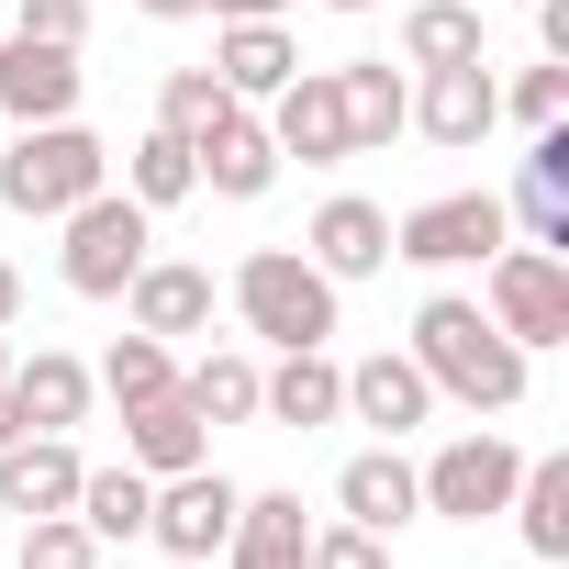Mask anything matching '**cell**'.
Instances as JSON below:
<instances>
[{
	"mask_svg": "<svg viewBox=\"0 0 569 569\" xmlns=\"http://www.w3.org/2000/svg\"><path fill=\"white\" fill-rule=\"evenodd\" d=\"M134 12H146V23H190V12H201V0H134Z\"/></svg>",
	"mask_w": 569,
	"mask_h": 569,
	"instance_id": "cell-37",
	"label": "cell"
},
{
	"mask_svg": "<svg viewBox=\"0 0 569 569\" xmlns=\"http://www.w3.org/2000/svg\"><path fill=\"white\" fill-rule=\"evenodd\" d=\"M90 190H112V146L68 112V123H23L12 157H0V212H23V223H57L79 212Z\"/></svg>",
	"mask_w": 569,
	"mask_h": 569,
	"instance_id": "cell-2",
	"label": "cell"
},
{
	"mask_svg": "<svg viewBox=\"0 0 569 569\" xmlns=\"http://www.w3.org/2000/svg\"><path fill=\"white\" fill-rule=\"evenodd\" d=\"M12 34H46V46H90V0H23Z\"/></svg>",
	"mask_w": 569,
	"mask_h": 569,
	"instance_id": "cell-34",
	"label": "cell"
},
{
	"mask_svg": "<svg viewBox=\"0 0 569 569\" xmlns=\"http://www.w3.org/2000/svg\"><path fill=\"white\" fill-rule=\"evenodd\" d=\"M12 569H101V536L79 513H23V558Z\"/></svg>",
	"mask_w": 569,
	"mask_h": 569,
	"instance_id": "cell-30",
	"label": "cell"
},
{
	"mask_svg": "<svg viewBox=\"0 0 569 569\" xmlns=\"http://www.w3.org/2000/svg\"><path fill=\"white\" fill-rule=\"evenodd\" d=\"M302 257L336 279V291H347V279H380V268H391V212H380V201H358V190H336V201L313 212Z\"/></svg>",
	"mask_w": 569,
	"mask_h": 569,
	"instance_id": "cell-13",
	"label": "cell"
},
{
	"mask_svg": "<svg viewBox=\"0 0 569 569\" xmlns=\"http://www.w3.org/2000/svg\"><path fill=\"white\" fill-rule=\"evenodd\" d=\"M12 413H23V436H68L90 413V358H68V347L12 358Z\"/></svg>",
	"mask_w": 569,
	"mask_h": 569,
	"instance_id": "cell-20",
	"label": "cell"
},
{
	"mask_svg": "<svg viewBox=\"0 0 569 569\" xmlns=\"http://www.w3.org/2000/svg\"><path fill=\"white\" fill-rule=\"evenodd\" d=\"M234 313L257 347H336V279L302 246H257L234 268Z\"/></svg>",
	"mask_w": 569,
	"mask_h": 569,
	"instance_id": "cell-3",
	"label": "cell"
},
{
	"mask_svg": "<svg viewBox=\"0 0 569 569\" xmlns=\"http://www.w3.org/2000/svg\"><path fill=\"white\" fill-rule=\"evenodd\" d=\"M12 313H23V268L0 257V336H12Z\"/></svg>",
	"mask_w": 569,
	"mask_h": 569,
	"instance_id": "cell-36",
	"label": "cell"
},
{
	"mask_svg": "<svg viewBox=\"0 0 569 569\" xmlns=\"http://www.w3.org/2000/svg\"><path fill=\"white\" fill-rule=\"evenodd\" d=\"M179 391H190L201 425H257V358H246V347H201V358L179 369Z\"/></svg>",
	"mask_w": 569,
	"mask_h": 569,
	"instance_id": "cell-25",
	"label": "cell"
},
{
	"mask_svg": "<svg viewBox=\"0 0 569 569\" xmlns=\"http://www.w3.org/2000/svg\"><path fill=\"white\" fill-rule=\"evenodd\" d=\"M502 112H513V123H525V134H547V123H558V112H569V68H525V79H513V90H502Z\"/></svg>",
	"mask_w": 569,
	"mask_h": 569,
	"instance_id": "cell-32",
	"label": "cell"
},
{
	"mask_svg": "<svg viewBox=\"0 0 569 569\" xmlns=\"http://www.w3.org/2000/svg\"><path fill=\"white\" fill-rule=\"evenodd\" d=\"M223 101H234V90H223L212 68H168V90H157V123H168V134H201Z\"/></svg>",
	"mask_w": 569,
	"mask_h": 569,
	"instance_id": "cell-31",
	"label": "cell"
},
{
	"mask_svg": "<svg viewBox=\"0 0 569 569\" xmlns=\"http://www.w3.org/2000/svg\"><path fill=\"white\" fill-rule=\"evenodd\" d=\"M234 502H246V491H234L212 458H201V469H168V480H157V502H146V536H157L168 558H223Z\"/></svg>",
	"mask_w": 569,
	"mask_h": 569,
	"instance_id": "cell-8",
	"label": "cell"
},
{
	"mask_svg": "<svg viewBox=\"0 0 569 569\" xmlns=\"http://www.w3.org/2000/svg\"><path fill=\"white\" fill-rule=\"evenodd\" d=\"M223 569H313L302 491H246L234 502V536H223Z\"/></svg>",
	"mask_w": 569,
	"mask_h": 569,
	"instance_id": "cell-17",
	"label": "cell"
},
{
	"mask_svg": "<svg viewBox=\"0 0 569 569\" xmlns=\"http://www.w3.org/2000/svg\"><path fill=\"white\" fill-rule=\"evenodd\" d=\"M425 380H436V402H469V413H513L525 402V347L469 302V291H436L425 313H413V347H402Z\"/></svg>",
	"mask_w": 569,
	"mask_h": 569,
	"instance_id": "cell-1",
	"label": "cell"
},
{
	"mask_svg": "<svg viewBox=\"0 0 569 569\" xmlns=\"http://www.w3.org/2000/svg\"><path fill=\"white\" fill-rule=\"evenodd\" d=\"M79 447L68 436H12L0 447V513H68L79 502Z\"/></svg>",
	"mask_w": 569,
	"mask_h": 569,
	"instance_id": "cell-19",
	"label": "cell"
},
{
	"mask_svg": "<svg viewBox=\"0 0 569 569\" xmlns=\"http://www.w3.org/2000/svg\"><path fill=\"white\" fill-rule=\"evenodd\" d=\"M23 436V413H12V380H0V447H12Z\"/></svg>",
	"mask_w": 569,
	"mask_h": 569,
	"instance_id": "cell-38",
	"label": "cell"
},
{
	"mask_svg": "<svg viewBox=\"0 0 569 569\" xmlns=\"http://www.w3.org/2000/svg\"><path fill=\"white\" fill-rule=\"evenodd\" d=\"M123 302H134V336H201V325H212V268L146 257V268L123 279Z\"/></svg>",
	"mask_w": 569,
	"mask_h": 569,
	"instance_id": "cell-18",
	"label": "cell"
},
{
	"mask_svg": "<svg viewBox=\"0 0 569 569\" xmlns=\"http://www.w3.org/2000/svg\"><path fill=\"white\" fill-rule=\"evenodd\" d=\"M502 246H513L502 190H436V201H413V212L391 223V257H402V268H480V257H502Z\"/></svg>",
	"mask_w": 569,
	"mask_h": 569,
	"instance_id": "cell-5",
	"label": "cell"
},
{
	"mask_svg": "<svg viewBox=\"0 0 569 569\" xmlns=\"http://www.w3.org/2000/svg\"><path fill=\"white\" fill-rule=\"evenodd\" d=\"M513 480H525V447L513 436H447L425 469H413V491H425V513H447V525H491L502 502H513Z\"/></svg>",
	"mask_w": 569,
	"mask_h": 569,
	"instance_id": "cell-6",
	"label": "cell"
},
{
	"mask_svg": "<svg viewBox=\"0 0 569 569\" xmlns=\"http://www.w3.org/2000/svg\"><path fill=\"white\" fill-rule=\"evenodd\" d=\"M190 168H201V190H223V201H257L268 179H279V146H268V112L257 101H223L201 134H190Z\"/></svg>",
	"mask_w": 569,
	"mask_h": 569,
	"instance_id": "cell-11",
	"label": "cell"
},
{
	"mask_svg": "<svg viewBox=\"0 0 569 569\" xmlns=\"http://www.w3.org/2000/svg\"><path fill=\"white\" fill-rule=\"evenodd\" d=\"M90 391H112L123 413H134V402H157V391H179V358H168V336H123V347L90 369Z\"/></svg>",
	"mask_w": 569,
	"mask_h": 569,
	"instance_id": "cell-29",
	"label": "cell"
},
{
	"mask_svg": "<svg viewBox=\"0 0 569 569\" xmlns=\"http://www.w3.org/2000/svg\"><path fill=\"white\" fill-rule=\"evenodd\" d=\"M268 146L279 157H302V168H347L358 146H347V90H336V68H291L268 90Z\"/></svg>",
	"mask_w": 569,
	"mask_h": 569,
	"instance_id": "cell-9",
	"label": "cell"
},
{
	"mask_svg": "<svg viewBox=\"0 0 569 569\" xmlns=\"http://www.w3.org/2000/svg\"><path fill=\"white\" fill-rule=\"evenodd\" d=\"M325 12H380V0H325Z\"/></svg>",
	"mask_w": 569,
	"mask_h": 569,
	"instance_id": "cell-39",
	"label": "cell"
},
{
	"mask_svg": "<svg viewBox=\"0 0 569 569\" xmlns=\"http://www.w3.org/2000/svg\"><path fill=\"white\" fill-rule=\"evenodd\" d=\"M123 458H134L146 480L201 469V458H212V425L190 413V391H157V402H134V413H123Z\"/></svg>",
	"mask_w": 569,
	"mask_h": 569,
	"instance_id": "cell-21",
	"label": "cell"
},
{
	"mask_svg": "<svg viewBox=\"0 0 569 569\" xmlns=\"http://www.w3.org/2000/svg\"><path fill=\"white\" fill-rule=\"evenodd\" d=\"M336 513H347V525H369V536H402V525L425 513L413 458H402V447H358V458L336 469Z\"/></svg>",
	"mask_w": 569,
	"mask_h": 569,
	"instance_id": "cell-16",
	"label": "cell"
},
{
	"mask_svg": "<svg viewBox=\"0 0 569 569\" xmlns=\"http://www.w3.org/2000/svg\"><path fill=\"white\" fill-rule=\"evenodd\" d=\"M146 502H157V480L134 469V458H112V469H79V525L101 536V547H123V536H146Z\"/></svg>",
	"mask_w": 569,
	"mask_h": 569,
	"instance_id": "cell-24",
	"label": "cell"
},
{
	"mask_svg": "<svg viewBox=\"0 0 569 569\" xmlns=\"http://www.w3.org/2000/svg\"><path fill=\"white\" fill-rule=\"evenodd\" d=\"M257 413L268 425H336L347 413V369H336V347H279V369H257Z\"/></svg>",
	"mask_w": 569,
	"mask_h": 569,
	"instance_id": "cell-15",
	"label": "cell"
},
{
	"mask_svg": "<svg viewBox=\"0 0 569 569\" xmlns=\"http://www.w3.org/2000/svg\"><path fill=\"white\" fill-rule=\"evenodd\" d=\"M513 525H525V547L558 569L569 558V458H525V480H513V502H502Z\"/></svg>",
	"mask_w": 569,
	"mask_h": 569,
	"instance_id": "cell-26",
	"label": "cell"
},
{
	"mask_svg": "<svg viewBox=\"0 0 569 569\" xmlns=\"http://www.w3.org/2000/svg\"><path fill=\"white\" fill-rule=\"evenodd\" d=\"M336 90H347V146H358V157H380V146L413 123V90H402V68H391V57L336 68Z\"/></svg>",
	"mask_w": 569,
	"mask_h": 569,
	"instance_id": "cell-23",
	"label": "cell"
},
{
	"mask_svg": "<svg viewBox=\"0 0 569 569\" xmlns=\"http://www.w3.org/2000/svg\"><path fill=\"white\" fill-rule=\"evenodd\" d=\"M168 569H212V558H168Z\"/></svg>",
	"mask_w": 569,
	"mask_h": 569,
	"instance_id": "cell-40",
	"label": "cell"
},
{
	"mask_svg": "<svg viewBox=\"0 0 569 569\" xmlns=\"http://www.w3.org/2000/svg\"><path fill=\"white\" fill-rule=\"evenodd\" d=\"M313 569H391V536H369V525H313Z\"/></svg>",
	"mask_w": 569,
	"mask_h": 569,
	"instance_id": "cell-33",
	"label": "cell"
},
{
	"mask_svg": "<svg viewBox=\"0 0 569 569\" xmlns=\"http://www.w3.org/2000/svg\"><path fill=\"white\" fill-rule=\"evenodd\" d=\"M480 57V0H413L402 12V68H469Z\"/></svg>",
	"mask_w": 569,
	"mask_h": 569,
	"instance_id": "cell-27",
	"label": "cell"
},
{
	"mask_svg": "<svg viewBox=\"0 0 569 569\" xmlns=\"http://www.w3.org/2000/svg\"><path fill=\"white\" fill-rule=\"evenodd\" d=\"M201 12H212V23H279L291 0H201Z\"/></svg>",
	"mask_w": 569,
	"mask_h": 569,
	"instance_id": "cell-35",
	"label": "cell"
},
{
	"mask_svg": "<svg viewBox=\"0 0 569 569\" xmlns=\"http://www.w3.org/2000/svg\"><path fill=\"white\" fill-rule=\"evenodd\" d=\"M491 268V291H480V313L536 358V347H569V257H547V246H502V257H480Z\"/></svg>",
	"mask_w": 569,
	"mask_h": 569,
	"instance_id": "cell-7",
	"label": "cell"
},
{
	"mask_svg": "<svg viewBox=\"0 0 569 569\" xmlns=\"http://www.w3.org/2000/svg\"><path fill=\"white\" fill-rule=\"evenodd\" d=\"M123 190H134L146 212H168V201H190V190H201V168H190V134H168V123H146V134H134V157H123Z\"/></svg>",
	"mask_w": 569,
	"mask_h": 569,
	"instance_id": "cell-28",
	"label": "cell"
},
{
	"mask_svg": "<svg viewBox=\"0 0 569 569\" xmlns=\"http://www.w3.org/2000/svg\"><path fill=\"white\" fill-rule=\"evenodd\" d=\"M347 413H358V425H380V447H402L413 425H436V380H425L402 347H380V358H358V369H347Z\"/></svg>",
	"mask_w": 569,
	"mask_h": 569,
	"instance_id": "cell-14",
	"label": "cell"
},
{
	"mask_svg": "<svg viewBox=\"0 0 569 569\" xmlns=\"http://www.w3.org/2000/svg\"><path fill=\"white\" fill-rule=\"evenodd\" d=\"M79 46H46V34H0V112L12 123H68L79 112Z\"/></svg>",
	"mask_w": 569,
	"mask_h": 569,
	"instance_id": "cell-12",
	"label": "cell"
},
{
	"mask_svg": "<svg viewBox=\"0 0 569 569\" xmlns=\"http://www.w3.org/2000/svg\"><path fill=\"white\" fill-rule=\"evenodd\" d=\"M491 123H502V79H491V57H469V68H425V90H413V134H436L447 157H469V146H491Z\"/></svg>",
	"mask_w": 569,
	"mask_h": 569,
	"instance_id": "cell-10",
	"label": "cell"
},
{
	"mask_svg": "<svg viewBox=\"0 0 569 569\" xmlns=\"http://www.w3.org/2000/svg\"><path fill=\"white\" fill-rule=\"evenodd\" d=\"M57 223H68V246H57L68 291H79V302H123V279H134L146 246H157V212H146L134 190H90V201L57 212Z\"/></svg>",
	"mask_w": 569,
	"mask_h": 569,
	"instance_id": "cell-4",
	"label": "cell"
},
{
	"mask_svg": "<svg viewBox=\"0 0 569 569\" xmlns=\"http://www.w3.org/2000/svg\"><path fill=\"white\" fill-rule=\"evenodd\" d=\"M302 68V46H291V23H223L212 34V79L234 90V101H268L279 79Z\"/></svg>",
	"mask_w": 569,
	"mask_h": 569,
	"instance_id": "cell-22",
	"label": "cell"
}]
</instances>
